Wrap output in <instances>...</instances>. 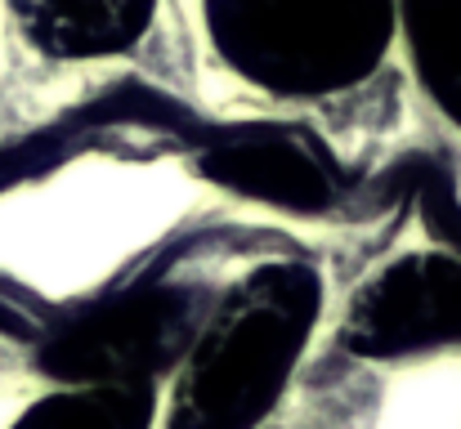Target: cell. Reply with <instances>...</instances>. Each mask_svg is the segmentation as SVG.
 <instances>
[{"mask_svg":"<svg viewBox=\"0 0 461 429\" xmlns=\"http://www.w3.org/2000/svg\"><path fill=\"white\" fill-rule=\"evenodd\" d=\"M179 103L215 126L287 130L349 170L430 147L399 0H188Z\"/></svg>","mask_w":461,"mask_h":429,"instance_id":"1","label":"cell"},{"mask_svg":"<svg viewBox=\"0 0 461 429\" xmlns=\"http://www.w3.org/2000/svg\"><path fill=\"white\" fill-rule=\"evenodd\" d=\"M166 0H0V143L161 81Z\"/></svg>","mask_w":461,"mask_h":429,"instance_id":"2","label":"cell"},{"mask_svg":"<svg viewBox=\"0 0 461 429\" xmlns=\"http://www.w3.org/2000/svg\"><path fill=\"white\" fill-rule=\"evenodd\" d=\"M50 394L54 385L36 367H27L23 358H0V429H27Z\"/></svg>","mask_w":461,"mask_h":429,"instance_id":"3","label":"cell"},{"mask_svg":"<svg viewBox=\"0 0 461 429\" xmlns=\"http://www.w3.org/2000/svg\"><path fill=\"white\" fill-rule=\"evenodd\" d=\"M453 429H461V416H457V425H453Z\"/></svg>","mask_w":461,"mask_h":429,"instance_id":"4","label":"cell"}]
</instances>
